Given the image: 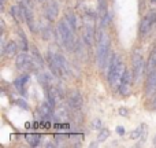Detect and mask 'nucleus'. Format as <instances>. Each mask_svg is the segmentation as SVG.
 Here are the masks:
<instances>
[{
  "mask_svg": "<svg viewBox=\"0 0 156 148\" xmlns=\"http://www.w3.org/2000/svg\"><path fill=\"white\" fill-rule=\"evenodd\" d=\"M108 3L107 0H97V13H99V19H101L104 15L108 14Z\"/></svg>",
  "mask_w": 156,
  "mask_h": 148,
  "instance_id": "6ab92c4d",
  "label": "nucleus"
},
{
  "mask_svg": "<svg viewBox=\"0 0 156 148\" xmlns=\"http://www.w3.org/2000/svg\"><path fill=\"white\" fill-rule=\"evenodd\" d=\"M47 63H48L49 70L52 71V74L56 75V77H66L67 74H70L67 60L59 52H54L49 49L48 54H47Z\"/></svg>",
  "mask_w": 156,
  "mask_h": 148,
  "instance_id": "f257e3e1",
  "label": "nucleus"
},
{
  "mask_svg": "<svg viewBox=\"0 0 156 148\" xmlns=\"http://www.w3.org/2000/svg\"><path fill=\"white\" fill-rule=\"evenodd\" d=\"M125 73H126V69H125V63L121 60V58L118 55H114L112 59L110 60V65H108V81H110V85L112 88H119L122 82V78H123Z\"/></svg>",
  "mask_w": 156,
  "mask_h": 148,
  "instance_id": "f03ea898",
  "label": "nucleus"
},
{
  "mask_svg": "<svg viewBox=\"0 0 156 148\" xmlns=\"http://www.w3.org/2000/svg\"><path fill=\"white\" fill-rule=\"evenodd\" d=\"M110 48H111V38L105 32L100 33L99 43L96 48V63L100 69H103L107 65L110 59Z\"/></svg>",
  "mask_w": 156,
  "mask_h": 148,
  "instance_id": "20e7f679",
  "label": "nucleus"
},
{
  "mask_svg": "<svg viewBox=\"0 0 156 148\" xmlns=\"http://www.w3.org/2000/svg\"><path fill=\"white\" fill-rule=\"evenodd\" d=\"M92 128H93L94 130H101L100 128H101V121H100L99 118H94L93 122H92Z\"/></svg>",
  "mask_w": 156,
  "mask_h": 148,
  "instance_id": "bb28decb",
  "label": "nucleus"
},
{
  "mask_svg": "<svg viewBox=\"0 0 156 148\" xmlns=\"http://www.w3.org/2000/svg\"><path fill=\"white\" fill-rule=\"evenodd\" d=\"M18 36H19V38H21L22 51H27V40H26V36H25V33L22 29H18Z\"/></svg>",
  "mask_w": 156,
  "mask_h": 148,
  "instance_id": "5701e85b",
  "label": "nucleus"
},
{
  "mask_svg": "<svg viewBox=\"0 0 156 148\" xmlns=\"http://www.w3.org/2000/svg\"><path fill=\"white\" fill-rule=\"evenodd\" d=\"M56 36L59 43H62L63 45L67 49H74V47L77 45L76 41V36H74V30L73 27L70 26V23L67 22V19L63 18L62 21H59L56 27Z\"/></svg>",
  "mask_w": 156,
  "mask_h": 148,
  "instance_id": "7ed1b4c3",
  "label": "nucleus"
},
{
  "mask_svg": "<svg viewBox=\"0 0 156 148\" xmlns=\"http://www.w3.org/2000/svg\"><path fill=\"white\" fill-rule=\"evenodd\" d=\"M47 95H48V102L51 103L54 107L56 104H59V103H62V100H63L62 89L58 85H55V84H52V85H49L48 88H47Z\"/></svg>",
  "mask_w": 156,
  "mask_h": 148,
  "instance_id": "6e6552de",
  "label": "nucleus"
},
{
  "mask_svg": "<svg viewBox=\"0 0 156 148\" xmlns=\"http://www.w3.org/2000/svg\"><path fill=\"white\" fill-rule=\"evenodd\" d=\"M10 14L12 15V18L16 22H26V15H25V8L22 5V3H19V5H12L10 8Z\"/></svg>",
  "mask_w": 156,
  "mask_h": 148,
  "instance_id": "4468645a",
  "label": "nucleus"
},
{
  "mask_svg": "<svg viewBox=\"0 0 156 148\" xmlns=\"http://www.w3.org/2000/svg\"><path fill=\"white\" fill-rule=\"evenodd\" d=\"M58 14H59V5H58V3L55 2V0H49L48 3H47L45 5V16L47 19H48L49 22L55 21L58 16Z\"/></svg>",
  "mask_w": 156,
  "mask_h": 148,
  "instance_id": "ddd939ff",
  "label": "nucleus"
},
{
  "mask_svg": "<svg viewBox=\"0 0 156 148\" xmlns=\"http://www.w3.org/2000/svg\"><path fill=\"white\" fill-rule=\"evenodd\" d=\"M132 63H133V74H134V81H136V82H138V81L141 80V77H143L145 69H147V63H145V60H144L143 55H141L140 52H137V51L133 54Z\"/></svg>",
  "mask_w": 156,
  "mask_h": 148,
  "instance_id": "423d86ee",
  "label": "nucleus"
},
{
  "mask_svg": "<svg viewBox=\"0 0 156 148\" xmlns=\"http://www.w3.org/2000/svg\"><path fill=\"white\" fill-rule=\"evenodd\" d=\"M16 49H18V47H16L15 41H8L4 45V48H3V52H4V55L7 58H12L16 55Z\"/></svg>",
  "mask_w": 156,
  "mask_h": 148,
  "instance_id": "a211bd4d",
  "label": "nucleus"
},
{
  "mask_svg": "<svg viewBox=\"0 0 156 148\" xmlns=\"http://www.w3.org/2000/svg\"><path fill=\"white\" fill-rule=\"evenodd\" d=\"M67 104L70 106L71 110H80L82 107V96L77 89H73L71 92H69L67 95Z\"/></svg>",
  "mask_w": 156,
  "mask_h": 148,
  "instance_id": "9d476101",
  "label": "nucleus"
},
{
  "mask_svg": "<svg viewBox=\"0 0 156 148\" xmlns=\"http://www.w3.org/2000/svg\"><path fill=\"white\" fill-rule=\"evenodd\" d=\"M65 18L67 19V22L70 23V26L73 27V30L76 32L77 27H78V21H77V16L74 13H71V11H67V13L65 14Z\"/></svg>",
  "mask_w": 156,
  "mask_h": 148,
  "instance_id": "412c9836",
  "label": "nucleus"
},
{
  "mask_svg": "<svg viewBox=\"0 0 156 148\" xmlns=\"http://www.w3.org/2000/svg\"><path fill=\"white\" fill-rule=\"evenodd\" d=\"M116 132H118L119 135H125V128L123 126H118L116 128Z\"/></svg>",
  "mask_w": 156,
  "mask_h": 148,
  "instance_id": "c756f323",
  "label": "nucleus"
},
{
  "mask_svg": "<svg viewBox=\"0 0 156 148\" xmlns=\"http://www.w3.org/2000/svg\"><path fill=\"white\" fill-rule=\"evenodd\" d=\"M66 140H67V136L66 135H55V137H54V141L56 143V146H63L66 143Z\"/></svg>",
  "mask_w": 156,
  "mask_h": 148,
  "instance_id": "b1692460",
  "label": "nucleus"
},
{
  "mask_svg": "<svg viewBox=\"0 0 156 148\" xmlns=\"http://www.w3.org/2000/svg\"><path fill=\"white\" fill-rule=\"evenodd\" d=\"M107 137H110V130L108 129H101L100 130V133H99V139H97V141H104Z\"/></svg>",
  "mask_w": 156,
  "mask_h": 148,
  "instance_id": "a878e982",
  "label": "nucleus"
},
{
  "mask_svg": "<svg viewBox=\"0 0 156 148\" xmlns=\"http://www.w3.org/2000/svg\"><path fill=\"white\" fill-rule=\"evenodd\" d=\"M156 69V47L152 49L151 55H149V59H148V63H147V70L151 73Z\"/></svg>",
  "mask_w": 156,
  "mask_h": 148,
  "instance_id": "aec40b11",
  "label": "nucleus"
},
{
  "mask_svg": "<svg viewBox=\"0 0 156 148\" xmlns=\"http://www.w3.org/2000/svg\"><path fill=\"white\" fill-rule=\"evenodd\" d=\"M15 66L19 71H23L27 73L30 70H34V62H33V58H30L26 54V51H22L16 55L15 58Z\"/></svg>",
  "mask_w": 156,
  "mask_h": 148,
  "instance_id": "0eeeda50",
  "label": "nucleus"
},
{
  "mask_svg": "<svg viewBox=\"0 0 156 148\" xmlns=\"http://www.w3.org/2000/svg\"><path fill=\"white\" fill-rule=\"evenodd\" d=\"M0 3H2V8L4 7V3H5V0H0Z\"/></svg>",
  "mask_w": 156,
  "mask_h": 148,
  "instance_id": "2f4dec72",
  "label": "nucleus"
},
{
  "mask_svg": "<svg viewBox=\"0 0 156 148\" xmlns=\"http://www.w3.org/2000/svg\"><path fill=\"white\" fill-rule=\"evenodd\" d=\"M154 146H156V136L154 137Z\"/></svg>",
  "mask_w": 156,
  "mask_h": 148,
  "instance_id": "72a5a7b5",
  "label": "nucleus"
},
{
  "mask_svg": "<svg viewBox=\"0 0 156 148\" xmlns=\"http://www.w3.org/2000/svg\"><path fill=\"white\" fill-rule=\"evenodd\" d=\"M27 81H29V75H27V74L21 75L19 78H16V80L14 81V86H15V89L19 92V93L25 95V92H26V84H27Z\"/></svg>",
  "mask_w": 156,
  "mask_h": 148,
  "instance_id": "dca6fc26",
  "label": "nucleus"
},
{
  "mask_svg": "<svg viewBox=\"0 0 156 148\" xmlns=\"http://www.w3.org/2000/svg\"><path fill=\"white\" fill-rule=\"evenodd\" d=\"M147 18H148L152 23H156V11H151V13L147 15Z\"/></svg>",
  "mask_w": 156,
  "mask_h": 148,
  "instance_id": "cd10ccee",
  "label": "nucleus"
},
{
  "mask_svg": "<svg viewBox=\"0 0 156 148\" xmlns=\"http://www.w3.org/2000/svg\"><path fill=\"white\" fill-rule=\"evenodd\" d=\"M54 106L51 104L49 102H43L40 106H38V113L43 118L45 119H51L54 117Z\"/></svg>",
  "mask_w": 156,
  "mask_h": 148,
  "instance_id": "2eb2a0df",
  "label": "nucleus"
},
{
  "mask_svg": "<svg viewBox=\"0 0 156 148\" xmlns=\"http://www.w3.org/2000/svg\"><path fill=\"white\" fill-rule=\"evenodd\" d=\"M16 104H18L19 107H22V108H23V110H27V108H29V107H27V103L25 102V100H22V99L16 100Z\"/></svg>",
  "mask_w": 156,
  "mask_h": 148,
  "instance_id": "c85d7f7f",
  "label": "nucleus"
},
{
  "mask_svg": "<svg viewBox=\"0 0 156 148\" xmlns=\"http://www.w3.org/2000/svg\"><path fill=\"white\" fill-rule=\"evenodd\" d=\"M133 81H134V74L130 73V71H126L123 78H122L121 85H119V92H121L122 96H127V95L132 92Z\"/></svg>",
  "mask_w": 156,
  "mask_h": 148,
  "instance_id": "1a4fd4ad",
  "label": "nucleus"
},
{
  "mask_svg": "<svg viewBox=\"0 0 156 148\" xmlns=\"http://www.w3.org/2000/svg\"><path fill=\"white\" fill-rule=\"evenodd\" d=\"M25 139H26V141L30 144L32 147H37L38 144H40V139L41 136L40 135H36V133H27L26 136H25Z\"/></svg>",
  "mask_w": 156,
  "mask_h": 148,
  "instance_id": "4be33fe9",
  "label": "nucleus"
},
{
  "mask_svg": "<svg viewBox=\"0 0 156 148\" xmlns=\"http://www.w3.org/2000/svg\"><path fill=\"white\" fill-rule=\"evenodd\" d=\"M151 2H152V3H156V0H151Z\"/></svg>",
  "mask_w": 156,
  "mask_h": 148,
  "instance_id": "f704fd0d",
  "label": "nucleus"
},
{
  "mask_svg": "<svg viewBox=\"0 0 156 148\" xmlns=\"http://www.w3.org/2000/svg\"><path fill=\"white\" fill-rule=\"evenodd\" d=\"M36 2H44V0H36Z\"/></svg>",
  "mask_w": 156,
  "mask_h": 148,
  "instance_id": "c9c22d12",
  "label": "nucleus"
},
{
  "mask_svg": "<svg viewBox=\"0 0 156 148\" xmlns=\"http://www.w3.org/2000/svg\"><path fill=\"white\" fill-rule=\"evenodd\" d=\"M152 26H154V23H152L151 21H149L148 18H143V21L140 22V27H138V30H140V36L141 37H145L147 34H148L149 32H151Z\"/></svg>",
  "mask_w": 156,
  "mask_h": 148,
  "instance_id": "f3484780",
  "label": "nucleus"
},
{
  "mask_svg": "<svg viewBox=\"0 0 156 148\" xmlns=\"http://www.w3.org/2000/svg\"><path fill=\"white\" fill-rule=\"evenodd\" d=\"M154 108L156 110V97H155V100H154Z\"/></svg>",
  "mask_w": 156,
  "mask_h": 148,
  "instance_id": "473e14b6",
  "label": "nucleus"
},
{
  "mask_svg": "<svg viewBox=\"0 0 156 148\" xmlns=\"http://www.w3.org/2000/svg\"><path fill=\"white\" fill-rule=\"evenodd\" d=\"M145 95H147V97H154L156 95V69L154 71H151L148 78H147Z\"/></svg>",
  "mask_w": 156,
  "mask_h": 148,
  "instance_id": "9b49d317",
  "label": "nucleus"
},
{
  "mask_svg": "<svg viewBox=\"0 0 156 148\" xmlns=\"http://www.w3.org/2000/svg\"><path fill=\"white\" fill-rule=\"evenodd\" d=\"M119 113L121 114H127V111L126 110H119Z\"/></svg>",
  "mask_w": 156,
  "mask_h": 148,
  "instance_id": "7c9ffc66",
  "label": "nucleus"
},
{
  "mask_svg": "<svg viewBox=\"0 0 156 148\" xmlns=\"http://www.w3.org/2000/svg\"><path fill=\"white\" fill-rule=\"evenodd\" d=\"M141 133H143V125H141V126H138L136 130H133L132 135H130V137H132L133 140H137V139L140 140V139H141Z\"/></svg>",
  "mask_w": 156,
  "mask_h": 148,
  "instance_id": "393cba45",
  "label": "nucleus"
},
{
  "mask_svg": "<svg viewBox=\"0 0 156 148\" xmlns=\"http://www.w3.org/2000/svg\"><path fill=\"white\" fill-rule=\"evenodd\" d=\"M54 117L55 119L58 121H66V119L70 117V106H65L62 103L55 106V110H54Z\"/></svg>",
  "mask_w": 156,
  "mask_h": 148,
  "instance_id": "f8f14e48",
  "label": "nucleus"
},
{
  "mask_svg": "<svg viewBox=\"0 0 156 148\" xmlns=\"http://www.w3.org/2000/svg\"><path fill=\"white\" fill-rule=\"evenodd\" d=\"M83 43L86 45L92 47L94 44V15L93 14H86L83 16Z\"/></svg>",
  "mask_w": 156,
  "mask_h": 148,
  "instance_id": "39448f33",
  "label": "nucleus"
}]
</instances>
